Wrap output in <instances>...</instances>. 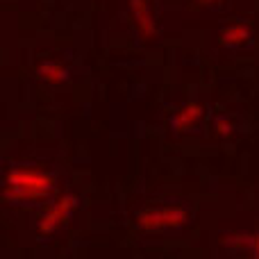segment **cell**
I'll return each mask as SVG.
<instances>
[{"instance_id": "277c9868", "label": "cell", "mask_w": 259, "mask_h": 259, "mask_svg": "<svg viewBox=\"0 0 259 259\" xmlns=\"http://www.w3.org/2000/svg\"><path fill=\"white\" fill-rule=\"evenodd\" d=\"M9 184H27V187H41V189H50L53 182H50L46 175H34V173H23V170H12L7 175Z\"/></svg>"}, {"instance_id": "5b68a950", "label": "cell", "mask_w": 259, "mask_h": 259, "mask_svg": "<svg viewBox=\"0 0 259 259\" xmlns=\"http://www.w3.org/2000/svg\"><path fill=\"white\" fill-rule=\"evenodd\" d=\"M48 189H41V187H27V184H9L5 189V198L7 200H25V198H39Z\"/></svg>"}, {"instance_id": "30bf717a", "label": "cell", "mask_w": 259, "mask_h": 259, "mask_svg": "<svg viewBox=\"0 0 259 259\" xmlns=\"http://www.w3.org/2000/svg\"><path fill=\"white\" fill-rule=\"evenodd\" d=\"M214 127H216V132H219L221 137H230V134H232V125H230V121H225V118H221V116H216Z\"/></svg>"}, {"instance_id": "7c38bea8", "label": "cell", "mask_w": 259, "mask_h": 259, "mask_svg": "<svg viewBox=\"0 0 259 259\" xmlns=\"http://www.w3.org/2000/svg\"><path fill=\"white\" fill-rule=\"evenodd\" d=\"M255 250H257V257H259V239H257V246H255Z\"/></svg>"}, {"instance_id": "9c48e42d", "label": "cell", "mask_w": 259, "mask_h": 259, "mask_svg": "<svg viewBox=\"0 0 259 259\" xmlns=\"http://www.w3.org/2000/svg\"><path fill=\"white\" fill-rule=\"evenodd\" d=\"M248 36H250V27L248 25H234V27H230V30H225L221 39H223L225 46H234V44H243Z\"/></svg>"}, {"instance_id": "7a4b0ae2", "label": "cell", "mask_w": 259, "mask_h": 259, "mask_svg": "<svg viewBox=\"0 0 259 259\" xmlns=\"http://www.w3.org/2000/svg\"><path fill=\"white\" fill-rule=\"evenodd\" d=\"M75 207H77V198L75 196H64L62 200H59L57 205H55L53 209H50L48 214L39 221V232H44V234L46 232H53V230L57 228V225L62 223V221L66 219V216L71 214Z\"/></svg>"}, {"instance_id": "3957f363", "label": "cell", "mask_w": 259, "mask_h": 259, "mask_svg": "<svg viewBox=\"0 0 259 259\" xmlns=\"http://www.w3.org/2000/svg\"><path fill=\"white\" fill-rule=\"evenodd\" d=\"M130 7H132V14H134V18H137V25H139L141 36L152 39L157 30H155V21H152V14H150L148 3L146 0H130Z\"/></svg>"}, {"instance_id": "6da1fadb", "label": "cell", "mask_w": 259, "mask_h": 259, "mask_svg": "<svg viewBox=\"0 0 259 259\" xmlns=\"http://www.w3.org/2000/svg\"><path fill=\"white\" fill-rule=\"evenodd\" d=\"M189 214L184 209H166V211H150V214H141L137 219V225L141 230H155L161 225H184Z\"/></svg>"}, {"instance_id": "8fae6325", "label": "cell", "mask_w": 259, "mask_h": 259, "mask_svg": "<svg viewBox=\"0 0 259 259\" xmlns=\"http://www.w3.org/2000/svg\"><path fill=\"white\" fill-rule=\"evenodd\" d=\"M198 3H205V5H211V3H221V0H198Z\"/></svg>"}, {"instance_id": "ba28073f", "label": "cell", "mask_w": 259, "mask_h": 259, "mask_svg": "<svg viewBox=\"0 0 259 259\" xmlns=\"http://www.w3.org/2000/svg\"><path fill=\"white\" fill-rule=\"evenodd\" d=\"M39 75L46 77L48 82H55V84H62V82L68 80L66 68L55 66V64H41V66H39Z\"/></svg>"}, {"instance_id": "52a82bcc", "label": "cell", "mask_w": 259, "mask_h": 259, "mask_svg": "<svg viewBox=\"0 0 259 259\" xmlns=\"http://www.w3.org/2000/svg\"><path fill=\"white\" fill-rule=\"evenodd\" d=\"M257 237H252V234H225V237H221V243L228 248H255L257 246Z\"/></svg>"}, {"instance_id": "8992f818", "label": "cell", "mask_w": 259, "mask_h": 259, "mask_svg": "<svg viewBox=\"0 0 259 259\" xmlns=\"http://www.w3.org/2000/svg\"><path fill=\"white\" fill-rule=\"evenodd\" d=\"M202 116V107L200 105H189V107H184L180 114H175L173 121H170V125H173V130H182L187 125H191L196 118Z\"/></svg>"}]
</instances>
